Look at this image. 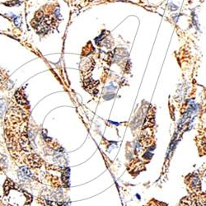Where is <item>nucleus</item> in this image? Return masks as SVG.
I'll list each match as a JSON object with an SVG mask.
<instances>
[{
  "instance_id": "3",
  "label": "nucleus",
  "mask_w": 206,
  "mask_h": 206,
  "mask_svg": "<svg viewBox=\"0 0 206 206\" xmlns=\"http://www.w3.org/2000/svg\"><path fill=\"white\" fill-rule=\"evenodd\" d=\"M19 177L21 180H27L31 176V172L27 167H21L18 172Z\"/></svg>"
},
{
  "instance_id": "7",
  "label": "nucleus",
  "mask_w": 206,
  "mask_h": 206,
  "mask_svg": "<svg viewBox=\"0 0 206 206\" xmlns=\"http://www.w3.org/2000/svg\"><path fill=\"white\" fill-rule=\"evenodd\" d=\"M68 177H69V169H66V171H63L62 175V180L64 183H68Z\"/></svg>"
},
{
  "instance_id": "9",
  "label": "nucleus",
  "mask_w": 206,
  "mask_h": 206,
  "mask_svg": "<svg viewBox=\"0 0 206 206\" xmlns=\"http://www.w3.org/2000/svg\"><path fill=\"white\" fill-rule=\"evenodd\" d=\"M44 206H54V205L53 204V203H52L51 201H48V200H46V201H45V204H44Z\"/></svg>"
},
{
  "instance_id": "1",
  "label": "nucleus",
  "mask_w": 206,
  "mask_h": 206,
  "mask_svg": "<svg viewBox=\"0 0 206 206\" xmlns=\"http://www.w3.org/2000/svg\"><path fill=\"white\" fill-rule=\"evenodd\" d=\"M189 185H190V187L195 191H199L200 188H201V183H200V180L197 176H193L190 178H189Z\"/></svg>"
},
{
  "instance_id": "6",
  "label": "nucleus",
  "mask_w": 206,
  "mask_h": 206,
  "mask_svg": "<svg viewBox=\"0 0 206 206\" xmlns=\"http://www.w3.org/2000/svg\"><path fill=\"white\" fill-rule=\"evenodd\" d=\"M7 166V157L3 156V155L0 154V167L1 168H5Z\"/></svg>"
},
{
  "instance_id": "5",
  "label": "nucleus",
  "mask_w": 206,
  "mask_h": 206,
  "mask_svg": "<svg viewBox=\"0 0 206 206\" xmlns=\"http://www.w3.org/2000/svg\"><path fill=\"white\" fill-rule=\"evenodd\" d=\"M4 191H5V194H7V193L9 192L10 190H12V189H14L15 185H14V183L12 182V180H9V179H7L6 180V181H5L4 183Z\"/></svg>"
},
{
  "instance_id": "10",
  "label": "nucleus",
  "mask_w": 206,
  "mask_h": 206,
  "mask_svg": "<svg viewBox=\"0 0 206 206\" xmlns=\"http://www.w3.org/2000/svg\"><path fill=\"white\" fill-rule=\"evenodd\" d=\"M195 204H196V206H204L203 205V204H201V203H200V202H199V201H195Z\"/></svg>"
},
{
  "instance_id": "8",
  "label": "nucleus",
  "mask_w": 206,
  "mask_h": 206,
  "mask_svg": "<svg viewBox=\"0 0 206 206\" xmlns=\"http://www.w3.org/2000/svg\"><path fill=\"white\" fill-rule=\"evenodd\" d=\"M180 204H180L181 206H190V204H191V200L189 199V198H187V197H185V198L181 199Z\"/></svg>"
},
{
  "instance_id": "4",
  "label": "nucleus",
  "mask_w": 206,
  "mask_h": 206,
  "mask_svg": "<svg viewBox=\"0 0 206 206\" xmlns=\"http://www.w3.org/2000/svg\"><path fill=\"white\" fill-rule=\"evenodd\" d=\"M15 96H16L17 102H18L19 104H21V105H25V104H27V103H28L27 100L26 99V96H24V94L22 93V92H21V91H16Z\"/></svg>"
},
{
  "instance_id": "2",
  "label": "nucleus",
  "mask_w": 206,
  "mask_h": 206,
  "mask_svg": "<svg viewBox=\"0 0 206 206\" xmlns=\"http://www.w3.org/2000/svg\"><path fill=\"white\" fill-rule=\"evenodd\" d=\"M28 162L33 167H39L41 166V161L39 156L36 154H31L28 157Z\"/></svg>"
}]
</instances>
